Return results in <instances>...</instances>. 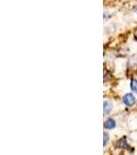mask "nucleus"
<instances>
[{"instance_id": "423d86ee", "label": "nucleus", "mask_w": 137, "mask_h": 155, "mask_svg": "<svg viewBox=\"0 0 137 155\" xmlns=\"http://www.w3.org/2000/svg\"><path fill=\"white\" fill-rule=\"evenodd\" d=\"M104 142H103V145L104 146H106V144H107V142H108V140H109V137H108V135H107L106 133H104Z\"/></svg>"}, {"instance_id": "7ed1b4c3", "label": "nucleus", "mask_w": 137, "mask_h": 155, "mask_svg": "<svg viewBox=\"0 0 137 155\" xmlns=\"http://www.w3.org/2000/svg\"><path fill=\"white\" fill-rule=\"evenodd\" d=\"M117 147H119V148H128L129 146H128V144H127V141H126V139L125 138H123V139H121V140H119L118 141V143H117Z\"/></svg>"}, {"instance_id": "20e7f679", "label": "nucleus", "mask_w": 137, "mask_h": 155, "mask_svg": "<svg viewBox=\"0 0 137 155\" xmlns=\"http://www.w3.org/2000/svg\"><path fill=\"white\" fill-rule=\"evenodd\" d=\"M111 108H113V106H111V104L109 101H104V114H109L111 111Z\"/></svg>"}, {"instance_id": "f03ea898", "label": "nucleus", "mask_w": 137, "mask_h": 155, "mask_svg": "<svg viewBox=\"0 0 137 155\" xmlns=\"http://www.w3.org/2000/svg\"><path fill=\"white\" fill-rule=\"evenodd\" d=\"M104 127L106 129H113L115 127V121L113 119H107L106 121L104 122Z\"/></svg>"}, {"instance_id": "39448f33", "label": "nucleus", "mask_w": 137, "mask_h": 155, "mask_svg": "<svg viewBox=\"0 0 137 155\" xmlns=\"http://www.w3.org/2000/svg\"><path fill=\"white\" fill-rule=\"evenodd\" d=\"M130 87H131L132 91L134 92H137V80H132L131 81V84H130Z\"/></svg>"}, {"instance_id": "0eeeda50", "label": "nucleus", "mask_w": 137, "mask_h": 155, "mask_svg": "<svg viewBox=\"0 0 137 155\" xmlns=\"http://www.w3.org/2000/svg\"><path fill=\"white\" fill-rule=\"evenodd\" d=\"M134 38L137 41V30H135V32H134Z\"/></svg>"}, {"instance_id": "f257e3e1", "label": "nucleus", "mask_w": 137, "mask_h": 155, "mask_svg": "<svg viewBox=\"0 0 137 155\" xmlns=\"http://www.w3.org/2000/svg\"><path fill=\"white\" fill-rule=\"evenodd\" d=\"M123 102L126 104V106H133V104H135V97H134V95H132L131 93H128V94H126V95L124 96Z\"/></svg>"}]
</instances>
